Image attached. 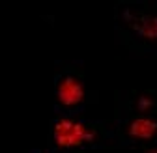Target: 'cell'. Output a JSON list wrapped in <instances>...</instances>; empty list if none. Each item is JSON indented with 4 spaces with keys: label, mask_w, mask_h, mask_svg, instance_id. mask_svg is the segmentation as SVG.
<instances>
[{
    "label": "cell",
    "mask_w": 157,
    "mask_h": 153,
    "mask_svg": "<svg viewBox=\"0 0 157 153\" xmlns=\"http://www.w3.org/2000/svg\"><path fill=\"white\" fill-rule=\"evenodd\" d=\"M116 138V131L107 123L88 121L78 116H60L51 121L49 147L54 153H73L88 147H99Z\"/></svg>",
    "instance_id": "cell-1"
},
{
    "label": "cell",
    "mask_w": 157,
    "mask_h": 153,
    "mask_svg": "<svg viewBox=\"0 0 157 153\" xmlns=\"http://www.w3.org/2000/svg\"><path fill=\"white\" fill-rule=\"evenodd\" d=\"M118 144L150 146L157 142V116H120L114 125Z\"/></svg>",
    "instance_id": "cell-4"
},
{
    "label": "cell",
    "mask_w": 157,
    "mask_h": 153,
    "mask_svg": "<svg viewBox=\"0 0 157 153\" xmlns=\"http://www.w3.org/2000/svg\"><path fill=\"white\" fill-rule=\"evenodd\" d=\"M157 116V90L127 91L120 103V116Z\"/></svg>",
    "instance_id": "cell-5"
},
{
    "label": "cell",
    "mask_w": 157,
    "mask_h": 153,
    "mask_svg": "<svg viewBox=\"0 0 157 153\" xmlns=\"http://www.w3.org/2000/svg\"><path fill=\"white\" fill-rule=\"evenodd\" d=\"M142 153H157V142L155 144H150V146H144L142 147Z\"/></svg>",
    "instance_id": "cell-6"
},
{
    "label": "cell",
    "mask_w": 157,
    "mask_h": 153,
    "mask_svg": "<svg viewBox=\"0 0 157 153\" xmlns=\"http://www.w3.org/2000/svg\"><path fill=\"white\" fill-rule=\"evenodd\" d=\"M88 88L84 75L73 65H64L54 75V112L60 116H77L86 106Z\"/></svg>",
    "instance_id": "cell-3"
},
{
    "label": "cell",
    "mask_w": 157,
    "mask_h": 153,
    "mask_svg": "<svg viewBox=\"0 0 157 153\" xmlns=\"http://www.w3.org/2000/svg\"><path fill=\"white\" fill-rule=\"evenodd\" d=\"M116 28L135 50L157 54V2H122L116 6Z\"/></svg>",
    "instance_id": "cell-2"
}]
</instances>
